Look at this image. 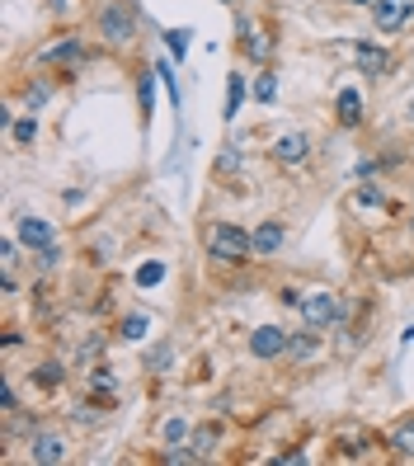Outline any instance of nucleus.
Segmentation results:
<instances>
[{
    "label": "nucleus",
    "instance_id": "nucleus-1",
    "mask_svg": "<svg viewBox=\"0 0 414 466\" xmlns=\"http://www.w3.org/2000/svg\"><path fill=\"white\" fill-rule=\"evenodd\" d=\"M255 255V236L250 231H240L236 222H212L207 227V259H217V264H245Z\"/></svg>",
    "mask_w": 414,
    "mask_h": 466
},
{
    "label": "nucleus",
    "instance_id": "nucleus-2",
    "mask_svg": "<svg viewBox=\"0 0 414 466\" xmlns=\"http://www.w3.org/2000/svg\"><path fill=\"white\" fill-rule=\"evenodd\" d=\"M301 320L311 325V330H320V325H335V320H344V297H335V292H325V288H316V292H301Z\"/></svg>",
    "mask_w": 414,
    "mask_h": 466
},
{
    "label": "nucleus",
    "instance_id": "nucleus-3",
    "mask_svg": "<svg viewBox=\"0 0 414 466\" xmlns=\"http://www.w3.org/2000/svg\"><path fill=\"white\" fill-rule=\"evenodd\" d=\"M409 19H414V0H377V5H372L377 34H405Z\"/></svg>",
    "mask_w": 414,
    "mask_h": 466
},
{
    "label": "nucleus",
    "instance_id": "nucleus-4",
    "mask_svg": "<svg viewBox=\"0 0 414 466\" xmlns=\"http://www.w3.org/2000/svg\"><path fill=\"white\" fill-rule=\"evenodd\" d=\"M29 457H34V461H43V466H57V461H66V457H71V448H66V438H62V433L38 429V433H29Z\"/></svg>",
    "mask_w": 414,
    "mask_h": 466
},
{
    "label": "nucleus",
    "instance_id": "nucleus-5",
    "mask_svg": "<svg viewBox=\"0 0 414 466\" xmlns=\"http://www.w3.org/2000/svg\"><path fill=\"white\" fill-rule=\"evenodd\" d=\"M99 34H104L108 43H127V38L136 34L132 10H127V5H104V10H99Z\"/></svg>",
    "mask_w": 414,
    "mask_h": 466
},
{
    "label": "nucleus",
    "instance_id": "nucleus-6",
    "mask_svg": "<svg viewBox=\"0 0 414 466\" xmlns=\"http://www.w3.org/2000/svg\"><path fill=\"white\" fill-rule=\"evenodd\" d=\"M353 57H358V71H363V76H372V80H381L386 71H391V52H386L381 43L358 38V43H353Z\"/></svg>",
    "mask_w": 414,
    "mask_h": 466
},
{
    "label": "nucleus",
    "instance_id": "nucleus-7",
    "mask_svg": "<svg viewBox=\"0 0 414 466\" xmlns=\"http://www.w3.org/2000/svg\"><path fill=\"white\" fill-rule=\"evenodd\" d=\"M311 156V137L307 132H283L278 142H273V160H278V166H301V160Z\"/></svg>",
    "mask_w": 414,
    "mask_h": 466
},
{
    "label": "nucleus",
    "instance_id": "nucleus-8",
    "mask_svg": "<svg viewBox=\"0 0 414 466\" xmlns=\"http://www.w3.org/2000/svg\"><path fill=\"white\" fill-rule=\"evenodd\" d=\"M250 353L255 359H278V353H288V330H278V325H259V330L250 335Z\"/></svg>",
    "mask_w": 414,
    "mask_h": 466
},
{
    "label": "nucleus",
    "instance_id": "nucleus-9",
    "mask_svg": "<svg viewBox=\"0 0 414 466\" xmlns=\"http://www.w3.org/2000/svg\"><path fill=\"white\" fill-rule=\"evenodd\" d=\"M250 236H255V255H259V259H268V255H278V250H283L288 227H283V222H259Z\"/></svg>",
    "mask_w": 414,
    "mask_h": 466
},
{
    "label": "nucleus",
    "instance_id": "nucleus-10",
    "mask_svg": "<svg viewBox=\"0 0 414 466\" xmlns=\"http://www.w3.org/2000/svg\"><path fill=\"white\" fill-rule=\"evenodd\" d=\"M19 245L24 250H43V245H52V227L43 217H19Z\"/></svg>",
    "mask_w": 414,
    "mask_h": 466
},
{
    "label": "nucleus",
    "instance_id": "nucleus-11",
    "mask_svg": "<svg viewBox=\"0 0 414 466\" xmlns=\"http://www.w3.org/2000/svg\"><path fill=\"white\" fill-rule=\"evenodd\" d=\"M335 118H339V127H358V123H363V95H358V90H339L335 95Z\"/></svg>",
    "mask_w": 414,
    "mask_h": 466
},
{
    "label": "nucleus",
    "instance_id": "nucleus-12",
    "mask_svg": "<svg viewBox=\"0 0 414 466\" xmlns=\"http://www.w3.org/2000/svg\"><path fill=\"white\" fill-rule=\"evenodd\" d=\"M80 57H86V47H80V38H71V34H66L62 43H52V47L38 52L43 66H52V62H66V66H71V62H80Z\"/></svg>",
    "mask_w": 414,
    "mask_h": 466
},
{
    "label": "nucleus",
    "instance_id": "nucleus-13",
    "mask_svg": "<svg viewBox=\"0 0 414 466\" xmlns=\"http://www.w3.org/2000/svg\"><path fill=\"white\" fill-rule=\"evenodd\" d=\"M386 448H391L396 457H409V461H414V415L396 420V429L386 433Z\"/></svg>",
    "mask_w": 414,
    "mask_h": 466
},
{
    "label": "nucleus",
    "instance_id": "nucleus-14",
    "mask_svg": "<svg viewBox=\"0 0 414 466\" xmlns=\"http://www.w3.org/2000/svg\"><path fill=\"white\" fill-rule=\"evenodd\" d=\"M188 443H193V452H198V461L217 457V443H222V424H203V429H193V433H188Z\"/></svg>",
    "mask_w": 414,
    "mask_h": 466
},
{
    "label": "nucleus",
    "instance_id": "nucleus-15",
    "mask_svg": "<svg viewBox=\"0 0 414 466\" xmlns=\"http://www.w3.org/2000/svg\"><path fill=\"white\" fill-rule=\"evenodd\" d=\"M240 47H245V57H250V62H268V52H273L268 34H255L245 19H240Z\"/></svg>",
    "mask_w": 414,
    "mask_h": 466
},
{
    "label": "nucleus",
    "instance_id": "nucleus-16",
    "mask_svg": "<svg viewBox=\"0 0 414 466\" xmlns=\"http://www.w3.org/2000/svg\"><path fill=\"white\" fill-rule=\"evenodd\" d=\"M34 381H38V387H47V391H57L62 381H66V363H57V359L38 363V368H34Z\"/></svg>",
    "mask_w": 414,
    "mask_h": 466
},
{
    "label": "nucleus",
    "instance_id": "nucleus-17",
    "mask_svg": "<svg viewBox=\"0 0 414 466\" xmlns=\"http://www.w3.org/2000/svg\"><path fill=\"white\" fill-rule=\"evenodd\" d=\"M118 335H123L127 344H142V339L151 335V320H146L142 311H132V316H123V325H118Z\"/></svg>",
    "mask_w": 414,
    "mask_h": 466
},
{
    "label": "nucleus",
    "instance_id": "nucleus-18",
    "mask_svg": "<svg viewBox=\"0 0 414 466\" xmlns=\"http://www.w3.org/2000/svg\"><path fill=\"white\" fill-rule=\"evenodd\" d=\"M316 349H320V344H316L311 330H292V335H288V353H292V359H311Z\"/></svg>",
    "mask_w": 414,
    "mask_h": 466
},
{
    "label": "nucleus",
    "instance_id": "nucleus-19",
    "mask_svg": "<svg viewBox=\"0 0 414 466\" xmlns=\"http://www.w3.org/2000/svg\"><path fill=\"white\" fill-rule=\"evenodd\" d=\"M240 104H245V76H231L227 80V108H222V118H236Z\"/></svg>",
    "mask_w": 414,
    "mask_h": 466
},
{
    "label": "nucleus",
    "instance_id": "nucleus-20",
    "mask_svg": "<svg viewBox=\"0 0 414 466\" xmlns=\"http://www.w3.org/2000/svg\"><path fill=\"white\" fill-rule=\"evenodd\" d=\"M170 363H175V349L170 344H156L146 353V372H170Z\"/></svg>",
    "mask_w": 414,
    "mask_h": 466
},
{
    "label": "nucleus",
    "instance_id": "nucleus-21",
    "mask_svg": "<svg viewBox=\"0 0 414 466\" xmlns=\"http://www.w3.org/2000/svg\"><path fill=\"white\" fill-rule=\"evenodd\" d=\"M188 424L179 420V415H170V420H165V429H160V438H165V448H170V443H188Z\"/></svg>",
    "mask_w": 414,
    "mask_h": 466
},
{
    "label": "nucleus",
    "instance_id": "nucleus-22",
    "mask_svg": "<svg viewBox=\"0 0 414 466\" xmlns=\"http://www.w3.org/2000/svg\"><path fill=\"white\" fill-rule=\"evenodd\" d=\"M250 95H255L259 104H268L273 95H278V80H273V71H259V76H255V86H250Z\"/></svg>",
    "mask_w": 414,
    "mask_h": 466
},
{
    "label": "nucleus",
    "instance_id": "nucleus-23",
    "mask_svg": "<svg viewBox=\"0 0 414 466\" xmlns=\"http://www.w3.org/2000/svg\"><path fill=\"white\" fill-rule=\"evenodd\" d=\"M114 387H118V377H114V368H95V372H90V391H95V396H104V391L114 396Z\"/></svg>",
    "mask_w": 414,
    "mask_h": 466
},
{
    "label": "nucleus",
    "instance_id": "nucleus-24",
    "mask_svg": "<svg viewBox=\"0 0 414 466\" xmlns=\"http://www.w3.org/2000/svg\"><path fill=\"white\" fill-rule=\"evenodd\" d=\"M34 259H38V268H43V273H52V268L62 264V245H57V240L43 245V250H34Z\"/></svg>",
    "mask_w": 414,
    "mask_h": 466
},
{
    "label": "nucleus",
    "instance_id": "nucleus-25",
    "mask_svg": "<svg viewBox=\"0 0 414 466\" xmlns=\"http://www.w3.org/2000/svg\"><path fill=\"white\" fill-rule=\"evenodd\" d=\"M160 279H165V264H160V259H151V264L136 268V288H156Z\"/></svg>",
    "mask_w": 414,
    "mask_h": 466
},
{
    "label": "nucleus",
    "instance_id": "nucleus-26",
    "mask_svg": "<svg viewBox=\"0 0 414 466\" xmlns=\"http://www.w3.org/2000/svg\"><path fill=\"white\" fill-rule=\"evenodd\" d=\"M15 142H19V147H34V142H38V123H34V118H19V123H15Z\"/></svg>",
    "mask_w": 414,
    "mask_h": 466
},
{
    "label": "nucleus",
    "instance_id": "nucleus-27",
    "mask_svg": "<svg viewBox=\"0 0 414 466\" xmlns=\"http://www.w3.org/2000/svg\"><path fill=\"white\" fill-rule=\"evenodd\" d=\"M15 264H19V236L15 240H0V268L15 273Z\"/></svg>",
    "mask_w": 414,
    "mask_h": 466
},
{
    "label": "nucleus",
    "instance_id": "nucleus-28",
    "mask_svg": "<svg viewBox=\"0 0 414 466\" xmlns=\"http://www.w3.org/2000/svg\"><path fill=\"white\" fill-rule=\"evenodd\" d=\"M358 203H363V208H381L386 203V194H381V188L377 184H363V188H358V194H353Z\"/></svg>",
    "mask_w": 414,
    "mask_h": 466
},
{
    "label": "nucleus",
    "instance_id": "nucleus-29",
    "mask_svg": "<svg viewBox=\"0 0 414 466\" xmlns=\"http://www.w3.org/2000/svg\"><path fill=\"white\" fill-rule=\"evenodd\" d=\"M19 410V396H15V387H10V377L0 381V415H15Z\"/></svg>",
    "mask_w": 414,
    "mask_h": 466
},
{
    "label": "nucleus",
    "instance_id": "nucleus-30",
    "mask_svg": "<svg viewBox=\"0 0 414 466\" xmlns=\"http://www.w3.org/2000/svg\"><path fill=\"white\" fill-rule=\"evenodd\" d=\"M165 43H170V57H184V52H188V29H170Z\"/></svg>",
    "mask_w": 414,
    "mask_h": 466
},
{
    "label": "nucleus",
    "instance_id": "nucleus-31",
    "mask_svg": "<svg viewBox=\"0 0 414 466\" xmlns=\"http://www.w3.org/2000/svg\"><path fill=\"white\" fill-rule=\"evenodd\" d=\"M24 99H29V108H38V104L52 99V86H29V95H24Z\"/></svg>",
    "mask_w": 414,
    "mask_h": 466
},
{
    "label": "nucleus",
    "instance_id": "nucleus-32",
    "mask_svg": "<svg viewBox=\"0 0 414 466\" xmlns=\"http://www.w3.org/2000/svg\"><path fill=\"white\" fill-rule=\"evenodd\" d=\"M236 166H240V156H236V151H222V156H217V175H231Z\"/></svg>",
    "mask_w": 414,
    "mask_h": 466
},
{
    "label": "nucleus",
    "instance_id": "nucleus-33",
    "mask_svg": "<svg viewBox=\"0 0 414 466\" xmlns=\"http://www.w3.org/2000/svg\"><path fill=\"white\" fill-rule=\"evenodd\" d=\"M344 5H377V0H344Z\"/></svg>",
    "mask_w": 414,
    "mask_h": 466
},
{
    "label": "nucleus",
    "instance_id": "nucleus-34",
    "mask_svg": "<svg viewBox=\"0 0 414 466\" xmlns=\"http://www.w3.org/2000/svg\"><path fill=\"white\" fill-rule=\"evenodd\" d=\"M409 222H414V217H409Z\"/></svg>",
    "mask_w": 414,
    "mask_h": 466
}]
</instances>
